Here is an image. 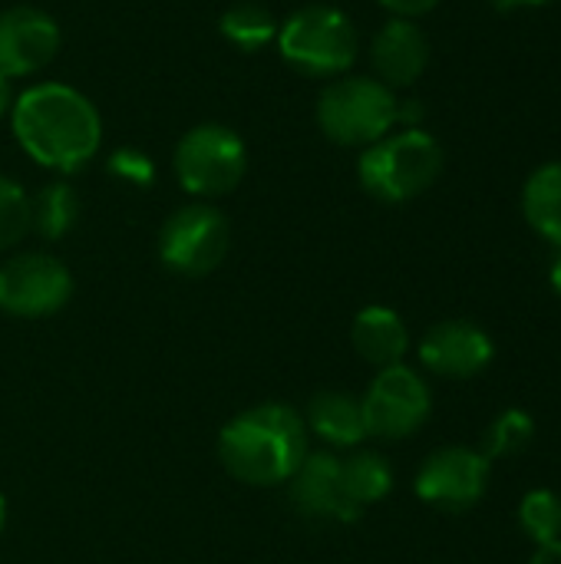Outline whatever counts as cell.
<instances>
[{"label": "cell", "mask_w": 561, "mask_h": 564, "mask_svg": "<svg viewBox=\"0 0 561 564\" xmlns=\"http://www.w3.org/2000/svg\"><path fill=\"white\" fill-rule=\"evenodd\" d=\"M13 135L23 152L43 169L76 172L103 142V122L96 106L73 86L40 83L30 86L10 109Z\"/></svg>", "instance_id": "cell-1"}, {"label": "cell", "mask_w": 561, "mask_h": 564, "mask_svg": "<svg viewBox=\"0 0 561 564\" xmlns=\"http://www.w3.org/2000/svg\"><path fill=\"white\" fill-rule=\"evenodd\" d=\"M308 456L304 416L288 403H258L238 413L218 436L225 473L245 486H281Z\"/></svg>", "instance_id": "cell-2"}, {"label": "cell", "mask_w": 561, "mask_h": 564, "mask_svg": "<svg viewBox=\"0 0 561 564\" xmlns=\"http://www.w3.org/2000/svg\"><path fill=\"white\" fill-rule=\"evenodd\" d=\"M357 175L367 195L387 205H400L430 192L443 175V145L423 129L387 132L380 142L367 145Z\"/></svg>", "instance_id": "cell-3"}, {"label": "cell", "mask_w": 561, "mask_h": 564, "mask_svg": "<svg viewBox=\"0 0 561 564\" xmlns=\"http://www.w3.org/2000/svg\"><path fill=\"white\" fill-rule=\"evenodd\" d=\"M397 93L377 76L334 79L317 99L321 132L347 149H367L397 126Z\"/></svg>", "instance_id": "cell-4"}, {"label": "cell", "mask_w": 561, "mask_h": 564, "mask_svg": "<svg viewBox=\"0 0 561 564\" xmlns=\"http://www.w3.org/2000/svg\"><path fill=\"white\" fill-rule=\"evenodd\" d=\"M278 50L304 76H341L354 66L360 36L337 7H304L278 26Z\"/></svg>", "instance_id": "cell-5"}, {"label": "cell", "mask_w": 561, "mask_h": 564, "mask_svg": "<svg viewBox=\"0 0 561 564\" xmlns=\"http://www.w3.org/2000/svg\"><path fill=\"white\" fill-rule=\"evenodd\" d=\"M248 169V152L238 132L228 126H195L192 132L182 135L175 149V175L179 185L192 195L215 198L228 195Z\"/></svg>", "instance_id": "cell-6"}, {"label": "cell", "mask_w": 561, "mask_h": 564, "mask_svg": "<svg viewBox=\"0 0 561 564\" xmlns=\"http://www.w3.org/2000/svg\"><path fill=\"white\" fill-rule=\"evenodd\" d=\"M228 245H231L228 218L218 208L198 202L169 215L159 235V258L165 268L179 274L202 278L225 261Z\"/></svg>", "instance_id": "cell-7"}, {"label": "cell", "mask_w": 561, "mask_h": 564, "mask_svg": "<svg viewBox=\"0 0 561 564\" xmlns=\"http://www.w3.org/2000/svg\"><path fill=\"white\" fill-rule=\"evenodd\" d=\"M430 406H433V397H430L427 380L403 364L380 370L367 397L360 400L367 436H377V440L413 436L430 420Z\"/></svg>", "instance_id": "cell-8"}, {"label": "cell", "mask_w": 561, "mask_h": 564, "mask_svg": "<svg viewBox=\"0 0 561 564\" xmlns=\"http://www.w3.org/2000/svg\"><path fill=\"white\" fill-rule=\"evenodd\" d=\"M69 294L73 278L53 254H17L0 264V311L13 317H50Z\"/></svg>", "instance_id": "cell-9"}, {"label": "cell", "mask_w": 561, "mask_h": 564, "mask_svg": "<svg viewBox=\"0 0 561 564\" xmlns=\"http://www.w3.org/2000/svg\"><path fill=\"white\" fill-rule=\"evenodd\" d=\"M489 459L470 446L436 449L417 473V496L443 512L473 509L489 482Z\"/></svg>", "instance_id": "cell-10"}, {"label": "cell", "mask_w": 561, "mask_h": 564, "mask_svg": "<svg viewBox=\"0 0 561 564\" xmlns=\"http://www.w3.org/2000/svg\"><path fill=\"white\" fill-rule=\"evenodd\" d=\"M493 340L473 321H443L433 324L420 340V364L450 380H470L493 364Z\"/></svg>", "instance_id": "cell-11"}, {"label": "cell", "mask_w": 561, "mask_h": 564, "mask_svg": "<svg viewBox=\"0 0 561 564\" xmlns=\"http://www.w3.org/2000/svg\"><path fill=\"white\" fill-rule=\"evenodd\" d=\"M60 50V26L36 7H10L0 13V73H40Z\"/></svg>", "instance_id": "cell-12"}, {"label": "cell", "mask_w": 561, "mask_h": 564, "mask_svg": "<svg viewBox=\"0 0 561 564\" xmlns=\"http://www.w3.org/2000/svg\"><path fill=\"white\" fill-rule=\"evenodd\" d=\"M291 502L298 506L301 516L314 522H357L360 509L350 502L344 489V473H341V456L334 453H308L301 469L291 476Z\"/></svg>", "instance_id": "cell-13"}, {"label": "cell", "mask_w": 561, "mask_h": 564, "mask_svg": "<svg viewBox=\"0 0 561 564\" xmlns=\"http://www.w3.org/2000/svg\"><path fill=\"white\" fill-rule=\"evenodd\" d=\"M370 63L377 79L390 89L413 86L430 66V36L420 23L393 17L377 30L370 43Z\"/></svg>", "instance_id": "cell-14"}, {"label": "cell", "mask_w": 561, "mask_h": 564, "mask_svg": "<svg viewBox=\"0 0 561 564\" xmlns=\"http://www.w3.org/2000/svg\"><path fill=\"white\" fill-rule=\"evenodd\" d=\"M350 344L360 354V360H367L377 370H387V367L403 364V357L410 350V334H407V324L397 311L374 304L354 317Z\"/></svg>", "instance_id": "cell-15"}, {"label": "cell", "mask_w": 561, "mask_h": 564, "mask_svg": "<svg viewBox=\"0 0 561 564\" xmlns=\"http://www.w3.org/2000/svg\"><path fill=\"white\" fill-rule=\"evenodd\" d=\"M304 426L314 436H321L327 446H337V449H350L367 436L360 400L350 397V393H341V390L314 393L311 403H308Z\"/></svg>", "instance_id": "cell-16"}, {"label": "cell", "mask_w": 561, "mask_h": 564, "mask_svg": "<svg viewBox=\"0 0 561 564\" xmlns=\"http://www.w3.org/2000/svg\"><path fill=\"white\" fill-rule=\"evenodd\" d=\"M522 215L542 241L561 251V162H546L526 178Z\"/></svg>", "instance_id": "cell-17"}, {"label": "cell", "mask_w": 561, "mask_h": 564, "mask_svg": "<svg viewBox=\"0 0 561 564\" xmlns=\"http://www.w3.org/2000/svg\"><path fill=\"white\" fill-rule=\"evenodd\" d=\"M341 473H344V489L350 496V502L364 512L367 506L380 502L390 496L393 489V469L380 453L360 449L347 459H341Z\"/></svg>", "instance_id": "cell-18"}, {"label": "cell", "mask_w": 561, "mask_h": 564, "mask_svg": "<svg viewBox=\"0 0 561 564\" xmlns=\"http://www.w3.org/2000/svg\"><path fill=\"white\" fill-rule=\"evenodd\" d=\"M76 218H79V198L76 188L66 182H50L30 198V228L46 241L63 238L76 225Z\"/></svg>", "instance_id": "cell-19"}, {"label": "cell", "mask_w": 561, "mask_h": 564, "mask_svg": "<svg viewBox=\"0 0 561 564\" xmlns=\"http://www.w3.org/2000/svg\"><path fill=\"white\" fill-rule=\"evenodd\" d=\"M218 30L228 43H235L238 50H248V53L261 50L265 43H271L278 36L274 13L261 3H235L231 10L222 13Z\"/></svg>", "instance_id": "cell-20"}, {"label": "cell", "mask_w": 561, "mask_h": 564, "mask_svg": "<svg viewBox=\"0 0 561 564\" xmlns=\"http://www.w3.org/2000/svg\"><path fill=\"white\" fill-rule=\"evenodd\" d=\"M536 436V423L526 410H503L483 433L479 453L493 463V459H509L516 453H522Z\"/></svg>", "instance_id": "cell-21"}, {"label": "cell", "mask_w": 561, "mask_h": 564, "mask_svg": "<svg viewBox=\"0 0 561 564\" xmlns=\"http://www.w3.org/2000/svg\"><path fill=\"white\" fill-rule=\"evenodd\" d=\"M519 525L536 545L561 542V496L552 489H532L519 506Z\"/></svg>", "instance_id": "cell-22"}, {"label": "cell", "mask_w": 561, "mask_h": 564, "mask_svg": "<svg viewBox=\"0 0 561 564\" xmlns=\"http://www.w3.org/2000/svg\"><path fill=\"white\" fill-rule=\"evenodd\" d=\"M26 231H30V198L13 178L0 175V251L23 241Z\"/></svg>", "instance_id": "cell-23"}, {"label": "cell", "mask_w": 561, "mask_h": 564, "mask_svg": "<svg viewBox=\"0 0 561 564\" xmlns=\"http://www.w3.org/2000/svg\"><path fill=\"white\" fill-rule=\"evenodd\" d=\"M109 172H112L116 178L129 182V185H139V188L152 185V178H155L152 159H149L145 152H139V149H116V152L109 155Z\"/></svg>", "instance_id": "cell-24"}, {"label": "cell", "mask_w": 561, "mask_h": 564, "mask_svg": "<svg viewBox=\"0 0 561 564\" xmlns=\"http://www.w3.org/2000/svg\"><path fill=\"white\" fill-rule=\"evenodd\" d=\"M443 0H380L384 10H390L393 17H403V20H417L430 10H436Z\"/></svg>", "instance_id": "cell-25"}, {"label": "cell", "mask_w": 561, "mask_h": 564, "mask_svg": "<svg viewBox=\"0 0 561 564\" xmlns=\"http://www.w3.org/2000/svg\"><path fill=\"white\" fill-rule=\"evenodd\" d=\"M529 564H561V542H549V545H536V555Z\"/></svg>", "instance_id": "cell-26"}, {"label": "cell", "mask_w": 561, "mask_h": 564, "mask_svg": "<svg viewBox=\"0 0 561 564\" xmlns=\"http://www.w3.org/2000/svg\"><path fill=\"white\" fill-rule=\"evenodd\" d=\"M13 109V89H10V76L0 73V116Z\"/></svg>", "instance_id": "cell-27"}, {"label": "cell", "mask_w": 561, "mask_h": 564, "mask_svg": "<svg viewBox=\"0 0 561 564\" xmlns=\"http://www.w3.org/2000/svg\"><path fill=\"white\" fill-rule=\"evenodd\" d=\"M489 3H496L499 10H526V7H542L549 0H489Z\"/></svg>", "instance_id": "cell-28"}, {"label": "cell", "mask_w": 561, "mask_h": 564, "mask_svg": "<svg viewBox=\"0 0 561 564\" xmlns=\"http://www.w3.org/2000/svg\"><path fill=\"white\" fill-rule=\"evenodd\" d=\"M549 278H552V288H555V294L561 297V251H559V258L552 261V274H549Z\"/></svg>", "instance_id": "cell-29"}, {"label": "cell", "mask_w": 561, "mask_h": 564, "mask_svg": "<svg viewBox=\"0 0 561 564\" xmlns=\"http://www.w3.org/2000/svg\"><path fill=\"white\" fill-rule=\"evenodd\" d=\"M3 522H7V499L0 496V529H3Z\"/></svg>", "instance_id": "cell-30"}]
</instances>
